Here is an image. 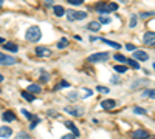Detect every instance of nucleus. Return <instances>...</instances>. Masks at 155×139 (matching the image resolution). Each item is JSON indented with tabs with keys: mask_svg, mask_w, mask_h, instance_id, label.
<instances>
[{
	"mask_svg": "<svg viewBox=\"0 0 155 139\" xmlns=\"http://www.w3.org/2000/svg\"><path fill=\"white\" fill-rule=\"evenodd\" d=\"M41 37H42V31L39 27H30L25 31V39L28 42H37V40H41Z\"/></svg>",
	"mask_w": 155,
	"mask_h": 139,
	"instance_id": "1",
	"label": "nucleus"
},
{
	"mask_svg": "<svg viewBox=\"0 0 155 139\" xmlns=\"http://www.w3.org/2000/svg\"><path fill=\"white\" fill-rule=\"evenodd\" d=\"M118 9V5L116 3H98L96 5V11L99 14H106V12H113Z\"/></svg>",
	"mask_w": 155,
	"mask_h": 139,
	"instance_id": "2",
	"label": "nucleus"
},
{
	"mask_svg": "<svg viewBox=\"0 0 155 139\" xmlns=\"http://www.w3.org/2000/svg\"><path fill=\"white\" fill-rule=\"evenodd\" d=\"M85 17H87V12H85V11H74V9H71V11L67 12V19H68L70 22H74V20H84Z\"/></svg>",
	"mask_w": 155,
	"mask_h": 139,
	"instance_id": "3",
	"label": "nucleus"
},
{
	"mask_svg": "<svg viewBox=\"0 0 155 139\" xmlns=\"http://www.w3.org/2000/svg\"><path fill=\"white\" fill-rule=\"evenodd\" d=\"M109 57H110V54L109 53H95V54H92V56H88L87 57V60L88 62H106V60H109Z\"/></svg>",
	"mask_w": 155,
	"mask_h": 139,
	"instance_id": "4",
	"label": "nucleus"
},
{
	"mask_svg": "<svg viewBox=\"0 0 155 139\" xmlns=\"http://www.w3.org/2000/svg\"><path fill=\"white\" fill-rule=\"evenodd\" d=\"M17 62L16 57H11V56H6L3 53H0V64L2 65H14Z\"/></svg>",
	"mask_w": 155,
	"mask_h": 139,
	"instance_id": "5",
	"label": "nucleus"
},
{
	"mask_svg": "<svg viewBox=\"0 0 155 139\" xmlns=\"http://www.w3.org/2000/svg\"><path fill=\"white\" fill-rule=\"evenodd\" d=\"M134 59L138 60V62H144V60L149 59V56H147L146 51H143V49H135L134 51Z\"/></svg>",
	"mask_w": 155,
	"mask_h": 139,
	"instance_id": "6",
	"label": "nucleus"
},
{
	"mask_svg": "<svg viewBox=\"0 0 155 139\" xmlns=\"http://www.w3.org/2000/svg\"><path fill=\"white\" fill-rule=\"evenodd\" d=\"M143 40H144L146 45L155 46V33H153V31H147V33L144 34V37H143Z\"/></svg>",
	"mask_w": 155,
	"mask_h": 139,
	"instance_id": "7",
	"label": "nucleus"
},
{
	"mask_svg": "<svg viewBox=\"0 0 155 139\" xmlns=\"http://www.w3.org/2000/svg\"><path fill=\"white\" fill-rule=\"evenodd\" d=\"M36 54L37 57H50L51 56V49L47 46H37L36 48Z\"/></svg>",
	"mask_w": 155,
	"mask_h": 139,
	"instance_id": "8",
	"label": "nucleus"
},
{
	"mask_svg": "<svg viewBox=\"0 0 155 139\" xmlns=\"http://www.w3.org/2000/svg\"><path fill=\"white\" fill-rule=\"evenodd\" d=\"M132 136H134V139H147L149 133L146 130H137V131L132 133Z\"/></svg>",
	"mask_w": 155,
	"mask_h": 139,
	"instance_id": "9",
	"label": "nucleus"
},
{
	"mask_svg": "<svg viewBox=\"0 0 155 139\" xmlns=\"http://www.w3.org/2000/svg\"><path fill=\"white\" fill-rule=\"evenodd\" d=\"M115 105H116V102L113 99H106V100H102V102H101V107L104 110H112Z\"/></svg>",
	"mask_w": 155,
	"mask_h": 139,
	"instance_id": "10",
	"label": "nucleus"
},
{
	"mask_svg": "<svg viewBox=\"0 0 155 139\" xmlns=\"http://www.w3.org/2000/svg\"><path fill=\"white\" fill-rule=\"evenodd\" d=\"M65 111L70 113V115H73V116H82L84 115V110L82 108H70V107H67Z\"/></svg>",
	"mask_w": 155,
	"mask_h": 139,
	"instance_id": "11",
	"label": "nucleus"
},
{
	"mask_svg": "<svg viewBox=\"0 0 155 139\" xmlns=\"http://www.w3.org/2000/svg\"><path fill=\"white\" fill-rule=\"evenodd\" d=\"M146 85H147V81H146V79H138V81H135L130 87H132V90H138V88L146 87Z\"/></svg>",
	"mask_w": 155,
	"mask_h": 139,
	"instance_id": "12",
	"label": "nucleus"
},
{
	"mask_svg": "<svg viewBox=\"0 0 155 139\" xmlns=\"http://www.w3.org/2000/svg\"><path fill=\"white\" fill-rule=\"evenodd\" d=\"M2 119H3L5 122H12V121H16V115H14L12 111H5L3 116H2Z\"/></svg>",
	"mask_w": 155,
	"mask_h": 139,
	"instance_id": "13",
	"label": "nucleus"
},
{
	"mask_svg": "<svg viewBox=\"0 0 155 139\" xmlns=\"http://www.w3.org/2000/svg\"><path fill=\"white\" fill-rule=\"evenodd\" d=\"M12 134V130L9 128V127H0V137H9Z\"/></svg>",
	"mask_w": 155,
	"mask_h": 139,
	"instance_id": "14",
	"label": "nucleus"
},
{
	"mask_svg": "<svg viewBox=\"0 0 155 139\" xmlns=\"http://www.w3.org/2000/svg\"><path fill=\"white\" fill-rule=\"evenodd\" d=\"M87 28H88L90 31H99V30H101V23H99L98 20H93V22H90V23L87 25Z\"/></svg>",
	"mask_w": 155,
	"mask_h": 139,
	"instance_id": "15",
	"label": "nucleus"
},
{
	"mask_svg": "<svg viewBox=\"0 0 155 139\" xmlns=\"http://www.w3.org/2000/svg\"><path fill=\"white\" fill-rule=\"evenodd\" d=\"M3 48L8 49V51H12V53H17V49H19V46L16 43H11V42H5Z\"/></svg>",
	"mask_w": 155,
	"mask_h": 139,
	"instance_id": "16",
	"label": "nucleus"
},
{
	"mask_svg": "<svg viewBox=\"0 0 155 139\" xmlns=\"http://www.w3.org/2000/svg\"><path fill=\"white\" fill-rule=\"evenodd\" d=\"M53 11H54V14H56L58 17H62L64 14H65V9H64L61 5H54V6H53Z\"/></svg>",
	"mask_w": 155,
	"mask_h": 139,
	"instance_id": "17",
	"label": "nucleus"
},
{
	"mask_svg": "<svg viewBox=\"0 0 155 139\" xmlns=\"http://www.w3.org/2000/svg\"><path fill=\"white\" fill-rule=\"evenodd\" d=\"M42 91V88H41V85H37V84H31L30 87H28V93H41Z\"/></svg>",
	"mask_w": 155,
	"mask_h": 139,
	"instance_id": "18",
	"label": "nucleus"
},
{
	"mask_svg": "<svg viewBox=\"0 0 155 139\" xmlns=\"http://www.w3.org/2000/svg\"><path fill=\"white\" fill-rule=\"evenodd\" d=\"M65 127H67V128H70V130L74 133V136H79V131H78L76 125H74L73 122H70V121H65Z\"/></svg>",
	"mask_w": 155,
	"mask_h": 139,
	"instance_id": "19",
	"label": "nucleus"
},
{
	"mask_svg": "<svg viewBox=\"0 0 155 139\" xmlns=\"http://www.w3.org/2000/svg\"><path fill=\"white\" fill-rule=\"evenodd\" d=\"M126 64H127L129 67L135 68V70H140V62L135 60V59H127V60H126Z\"/></svg>",
	"mask_w": 155,
	"mask_h": 139,
	"instance_id": "20",
	"label": "nucleus"
},
{
	"mask_svg": "<svg viewBox=\"0 0 155 139\" xmlns=\"http://www.w3.org/2000/svg\"><path fill=\"white\" fill-rule=\"evenodd\" d=\"M101 42L107 43L109 46H112V48H115V49H120V48H121V45H120V43H116V42H112V40H107V39H101Z\"/></svg>",
	"mask_w": 155,
	"mask_h": 139,
	"instance_id": "21",
	"label": "nucleus"
},
{
	"mask_svg": "<svg viewBox=\"0 0 155 139\" xmlns=\"http://www.w3.org/2000/svg\"><path fill=\"white\" fill-rule=\"evenodd\" d=\"M143 96H144V97H150V99H155V88H149V90H144Z\"/></svg>",
	"mask_w": 155,
	"mask_h": 139,
	"instance_id": "22",
	"label": "nucleus"
},
{
	"mask_svg": "<svg viewBox=\"0 0 155 139\" xmlns=\"http://www.w3.org/2000/svg\"><path fill=\"white\" fill-rule=\"evenodd\" d=\"M67 46H68V40L65 39V37L58 42V48H59V49H64V48H67Z\"/></svg>",
	"mask_w": 155,
	"mask_h": 139,
	"instance_id": "23",
	"label": "nucleus"
},
{
	"mask_svg": "<svg viewBox=\"0 0 155 139\" xmlns=\"http://www.w3.org/2000/svg\"><path fill=\"white\" fill-rule=\"evenodd\" d=\"M113 70H115L116 73H120V74H121V73H126V71H127V67H126V65H115Z\"/></svg>",
	"mask_w": 155,
	"mask_h": 139,
	"instance_id": "24",
	"label": "nucleus"
},
{
	"mask_svg": "<svg viewBox=\"0 0 155 139\" xmlns=\"http://www.w3.org/2000/svg\"><path fill=\"white\" fill-rule=\"evenodd\" d=\"M22 97H23V99H27L28 102H33V100H34V96L30 94L28 91H22Z\"/></svg>",
	"mask_w": 155,
	"mask_h": 139,
	"instance_id": "25",
	"label": "nucleus"
},
{
	"mask_svg": "<svg viewBox=\"0 0 155 139\" xmlns=\"http://www.w3.org/2000/svg\"><path fill=\"white\" fill-rule=\"evenodd\" d=\"M137 23H138V17H137V16H132V17H130V22H129V27H130V28H135Z\"/></svg>",
	"mask_w": 155,
	"mask_h": 139,
	"instance_id": "26",
	"label": "nucleus"
},
{
	"mask_svg": "<svg viewBox=\"0 0 155 139\" xmlns=\"http://www.w3.org/2000/svg\"><path fill=\"white\" fill-rule=\"evenodd\" d=\"M16 139H31V136H30L28 133H25V131H20V133L16 136Z\"/></svg>",
	"mask_w": 155,
	"mask_h": 139,
	"instance_id": "27",
	"label": "nucleus"
},
{
	"mask_svg": "<svg viewBox=\"0 0 155 139\" xmlns=\"http://www.w3.org/2000/svg\"><path fill=\"white\" fill-rule=\"evenodd\" d=\"M113 59H115V60H118V62H121V64H126V60H127L123 54H115V56H113Z\"/></svg>",
	"mask_w": 155,
	"mask_h": 139,
	"instance_id": "28",
	"label": "nucleus"
},
{
	"mask_svg": "<svg viewBox=\"0 0 155 139\" xmlns=\"http://www.w3.org/2000/svg\"><path fill=\"white\" fill-rule=\"evenodd\" d=\"M134 113H137V115H146L147 111H146L144 108H140V107H135V108H134Z\"/></svg>",
	"mask_w": 155,
	"mask_h": 139,
	"instance_id": "29",
	"label": "nucleus"
},
{
	"mask_svg": "<svg viewBox=\"0 0 155 139\" xmlns=\"http://www.w3.org/2000/svg\"><path fill=\"white\" fill-rule=\"evenodd\" d=\"M98 22H99L101 25H106V23H110V19L104 16V17H99V19H98Z\"/></svg>",
	"mask_w": 155,
	"mask_h": 139,
	"instance_id": "30",
	"label": "nucleus"
},
{
	"mask_svg": "<svg viewBox=\"0 0 155 139\" xmlns=\"http://www.w3.org/2000/svg\"><path fill=\"white\" fill-rule=\"evenodd\" d=\"M96 90H98L99 93H104V94L109 93V88H107V87H99V85H98V87H96Z\"/></svg>",
	"mask_w": 155,
	"mask_h": 139,
	"instance_id": "31",
	"label": "nucleus"
},
{
	"mask_svg": "<svg viewBox=\"0 0 155 139\" xmlns=\"http://www.w3.org/2000/svg\"><path fill=\"white\" fill-rule=\"evenodd\" d=\"M67 97H68L70 100H78V97H79V96H78V93H70Z\"/></svg>",
	"mask_w": 155,
	"mask_h": 139,
	"instance_id": "32",
	"label": "nucleus"
},
{
	"mask_svg": "<svg viewBox=\"0 0 155 139\" xmlns=\"http://www.w3.org/2000/svg\"><path fill=\"white\" fill-rule=\"evenodd\" d=\"M68 85H70V84H68L67 81H61L59 85H58V88H65V87H68Z\"/></svg>",
	"mask_w": 155,
	"mask_h": 139,
	"instance_id": "33",
	"label": "nucleus"
},
{
	"mask_svg": "<svg viewBox=\"0 0 155 139\" xmlns=\"http://www.w3.org/2000/svg\"><path fill=\"white\" fill-rule=\"evenodd\" d=\"M126 49H129V51H135L137 46H135L134 43H127V45H126Z\"/></svg>",
	"mask_w": 155,
	"mask_h": 139,
	"instance_id": "34",
	"label": "nucleus"
},
{
	"mask_svg": "<svg viewBox=\"0 0 155 139\" xmlns=\"http://www.w3.org/2000/svg\"><path fill=\"white\" fill-rule=\"evenodd\" d=\"M22 115H23V116H27L28 119H33V118H34V116L31 115V113H28L27 110H22Z\"/></svg>",
	"mask_w": 155,
	"mask_h": 139,
	"instance_id": "35",
	"label": "nucleus"
},
{
	"mask_svg": "<svg viewBox=\"0 0 155 139\" xmlns=\"http://www.w3.org/2000/svg\"><path fill=\"white\" fill-rule=\"evenodd\" d=\"M82 2H84V0H70V3H71V5H81Z\"/></svg>",
	"mask_w": 155,
	"mask_h": 139,
	"instance_id": "36",
	"label": "nucleus"
},
{
	"mask_svg": "<svg viewBox=\"0 0 155 139\" xmlns=\"http://www.w3.org/2000/svg\"><path fill=\"white\" fill-rule=\"evenodd\" d=\"M93 93H92V90H85V94H84V97H90Z\"/></svg>",
	"mask_w": 155,
	"mask_h": 139,
	"instance_id": "37",
	"label": "nucleus"
},
{
	"mask_svg": "<svg viewBox=\"0 0 155 139\" xmlns=\"http://www.w3.org/2000/svg\"><path fill=\"white\" fill-rule=\"evenodd\" d=\"M149 16H153V12H143L141 17H149Z\"/></svg>",
	"mask_w": 155,
	"mask_h": 139,
	"instance_id": "38",
	"label": "nucleus"
},
{
	"mask_svg": "<svg viewBox=\"0 0 155 139\" xmlns=\"http://www.w3.org/2000/svg\"><path fill=\"white\" fill-rule=\"evenodd\" d=\"M62 139H74V136H73V134H65Z\"/></svg>",
	"mask_w": 155,
	"mask_h": 139,
	"instance_id": "39",
	"label": "nucleus"
},
{
	"mask_svg": "<svg viewBox=\"0 0 155 139\" xmlns=\"http://www.w3.org/2000/svg\"><path fill=\"white\" fill-rule=\"evenodd\" d=\"M45 2H47L48 5H53V0H45Z\"/></svg>",
	"mask_w": 155,
	"mask_h": 139,
	"instance_id": "40",
	"label": "nucleus"
},
{
	"mask_svg": "<svg viewBox=\"0 0 155 139\" xmlns=\"http://www.w3.org/2000/svg\"><path fill=\"white\" fill-rule=\"evenodd\" d=\"M0 43H5V39H3V37H0Z\"/></svg>",
	"mask_w": 155,
	"mask_h": 139,
	"instance_id": "41",
	"label": "nucleus"
},
{
	"mask_svg": "<svg viewBox=\"0 0 155 139\" xmlns=\"http://www.w3.org/2000/svg\"><path fill=\"white\" fill-rule=\"evenodd\" d=\"M120 2H121V3H127V2H129V0H120Z\"/></svg>",
	"mask_w": 155,
	"mask_h": 139,
	"instance_id": "42",
	"label": "nucleus"
},
{
	"mask_svg": "<svg viewBox=\"0 0 155 139\" xmlns=\"http://www.w3.org/2000/svg\"><path fill=\"white\" fill-rule=\"evenodd\" d=\"M2 81H3V76H2V74H0V82H2Z\"/></svg>",
	"mask_w": 155,
	"mask_h": 139,
	"instance_id": "43",
	"label": "nucleus"
},
{
	"mask_svg": "<svg viewBox=\"0 0 155 139\" xmlns=\"http://www.w3.org/2000/svg\"><path fill=\"white\" fill-rule=\"evenodd\" d=\"M3 2H5V0H0V6H2V5H3Z\"/></svg>",
	"mask_w": 155,
	"mask_h": 139,
	"instance_id": "44",
	"label": "nucleus"
},
{
	"mask_svg": "<svg viewBox=\"0 0 155 139\" xmlns=\"http://www.w3.org/2000/svg\"><path fill=\"white\" fill-rule=\"evenodd\" d=\"M153 70H155V64H153Z\"/></svg>",
	"mask_w": 155,
	"mask_h": 139,
	"instance_id": "45",
	"label": "nucleus"
}]
</instances>
